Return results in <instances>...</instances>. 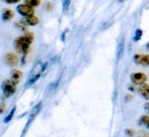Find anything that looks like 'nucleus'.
<instances>
[{"mask_svg":"<svg viewBox=\"0 0 149 137\" xmlns=\"http://www.w3.org/2000/svg\"><path fill=\"white\" fill-rule=\"evenodd\" d=\"M14 47L16 51L18 54H22V55H27L30 50H31V45L30 43L26 40V38L24 36H21V37H17L14 40Z\"/></svg>","mask_w":149,"mask_h":137,"instance_id":"f257e3e1","label":"nucleus"},{"mask_svg":"<svg viewBox=\"0 0 149 137\" xmlns=\"http://www.w3.org/2000/svg\"><path fill=\"white\" fill-rule=\"evenodd\" d=\"M2 90H3L4 97L8 98L15 94L17 91L16 85L14 84L10 79H7V80H4L2 84Z\"/></svg>","mask_w":149,"mask_h":137,"instance_id":"f03ea898","label":"nucleus"},{"mask_svg":"<svg viewBox=\"0 0 149 137\" xmlns=\"http://www.w3.org/2000/svg\"><path fill=\"white\" fill-rule=\"evenodd\" d=\"M41 108H42V102H41L32 108V111H31V113H30V115H29V117H28L27 124H26V127L24 128L23 132H22V136L26 133V131L28 130V128L30 127V125L32 123V121H34V119L37 117V116L38 115V113L41 111Z\"/></svg>","mask_w":149,"mask_h":137,"instance_id":"7ed1b4c3","label":"nucleus"},{"mask_svg":"<svg viewBox=\"0 0 149 137\" xmlns=\"http://www.w3.org/2000/svg\"><path fill=\"white\" fill-rule=\"evenodd\" d=\"M147 79V75L143 72H134L130 74V80L134 85H143Z\"/></svg>","mask_w":149,"mask_h":137,"instance_id":"20e7f679","label":"nucleus"},{"mask_svg":"<svg viewBox=\"0 0 149 137\" xmlns=\"http://www.w3.org/2000/svg\"><path fill=\"white\" fill-rule=\"evenodd\" d=\"M133 60L138 65H142L143 67L149 66V55L148 54H136L133 55Z\"/></svg>","mask_w":149,"mask_h":137,"instance_id":"39448f33","label":"nucleus"},{"mask_svg":"<svg viewBox=\"0 0 149 137\" xmlns=\"http://www.w3.org/2000/svg\"><path fill=\"white\" fill-rule=\"evenodd\" d=\"M17 12L21 16L24 17H27L33 15L35 10H34V8L27 5L26 3H23V4H19V5L17 7Z\"/></svg>","mask_w":149,"mask_h":137,"instance_id":"423d86ee","label":"nucleus"},{"mask_svg":"<svg viewBox=\"0 0 149 137\" xmlns=\"http://www.w3.org/2000/svg\"><path fill=\"white\" fill-rule=\"evenodd\" d=\"M6 64L9 66V67H16L17 65L19 63V59L17 57L16 54L12 52H8L4 56Z\"/></svg>","mask_w":149,"mask_h":137,"instance_id":"0eeeda50","label":"nucleus"},{"mask_svg":"<svg viewBox=\"0 0 149 137\" xmlns=\"http://www.w3.org/2000/svg\"><path fill=\"white\" fill-rule=\"evenodd\" d=\"M22 77V73L20 70L14 68V69H13L11 71L10 80L15 85H17L20 83Z\"/></svg>","mask_w":149,"mask_h":137,"instance_id":"6e6552de","label":"nucleus"},{"mask_svg":"<svg viewBox=\"0 0 149 137\" xmlns=\"http://www.w3.org/2000/svg\"><path fill=\"white\" fill-rule=\"evenodd\" d=\"M139 91L141 96L145 100H149V84H143V85H141Z\"/></svg>","mask_w":149,"mask_h":137,"instance_id":"1a4fd4ad","label":"nucleus"},{"mask_svg":"<svg viewBox=\"0 0 149 137\" xmlns=\"http://www.w3.org/2000/svg\"><path fill=\"white\" fill-rule=\"evenodd\" d=\"M22 21L25 22V24L27 26H36L39 23V18L37 17L32 15V16L27 17H25Z\"/></svg>","mask_w":149,"mask_h":137,"instance_id":"9d476101","label":"nucleus"},{"mask_svg":"<svg viewBox=\"0 0 149 137\" xmlns=\"http://www.w3.org/2000/svg\"><path fill=\"white\" fill-rule=\"evenodd\" d=\"M123 52H124V41H123V39H122L119 41V42L118 44L117 53H116L117 60H120L122 59Z\"/></svg>","mask_w":149,"mask_h":137,"instance_id":"9b49d317","label":"nucleus"},{"mask_svg":"<svg viewBox=\"0 0 149 137\" xmlns=\"http://www.w3.org/2000/svg\"><path fill=\"white\" fill-rule=\"evenodd\" d=\"M13 17H14V12L11 9H5L2 13L1 18H2L3 21H10L11 19H13Z\"/></svg>","mask_w":149,"mask_h":137,"instance_id":"f8f14e48","label":"nucleus"},{"mask_svg":"<svg viewBox=\"0 0 149 137\" xmlns=\"http://www.w3.org/2000/svg\"><path fill=\"white\" fill-rule=\"evenodd\" d=\"M16 110H17L16 106L13 107V108H12V109L10 110L9 113H8V116H6L5 118H4V120H3V123H5V124H8V123H9V122H10L12 120H13V116H14V115H15Z\"/></svg>","mask_w":149,"mask_h":137,"instance_id":"ddd939ff","label":"nucleus"},{"mask_svg":"<svg viewBox=\"0 0 149 137\" xmlns=\"http://www.w3.org/2000/svg\"><path fill=\"white\" fill-rule=\"evenodd\" d=\"M143 32L142 29L140 28H138L135 30L134 32V34H133V41L134 42H139L141 39H142V37H143Z\"/></svg>","mask_w":149,"mask_h":137,"instance_id":"4468645a","label":"nucleus"},{"mask_svg":"<svg viewBox=\"0 0 149 137\" xmlns=\"http://www.w3.org/2000/svg\"><path fill=\"white\" fill-rule=\"evenodd\" d=\"M139 125H144L149 130V116L148 115H144L141 116L139 121Z\"/></svg>","mask_w":149,"mask_h":137,"instance_id":"2eb2a0df","label":"nucleus"},{"mask_svg":"<svg viewBox=\"0 0 149 137\" xmlns=\"http://www.w3.org/2000/svg\"><path fill=\"white\" fill-rule=\"evenodd\" d=\"M25 3L32 8H37L41 5V0H24Z\"/></svg>","mask_w":149,"mask_h":137,"instance_id":"dca6fc26","label":"nucleus"},{"mask_svg":"<svg viewBox=\"0 0 149 137\" xmlns=\"http://www.w3.org/2000/svg\"><path fill=\"white\" fill-rule=\"evenodd\" d=\"M70 3L71 0H62V12L64 13H66L69 11Z\"/></svg>","mask_w":149,"mask_h":137,"instance_id":"f3484780","label":"nucleus"},{"mask_svg":"<svg viewBox=\"0 0 149 137\" xmlns=\"http://www.w3.org/2000/svg\"><path fill=\"white\" fill-rule=\"evenodd\" d=\"M41 75H42V72L40 71L38 74H35L34 76H32L31 79L28 80V82H27V85H32L33 84H35L36 82H37L38 79H40V77H41Z\"/></svg>","mask_w":149,"mask_h":137,"instance_id":"a211bd4d","label":"nucleus"},{"mask_svg":"<svg viewBox=\"0 0 149 137\" xmlns=\"http://www.w3.org/2000/svg\"><path fill=\"white\" fill-rule=\"evenodd\" d=\"M15 26H16L17 28H19L20 30L23 31V32L27 31V25L25 24V22L23 21H17V22H15Z\"/></svg>","mask_w":149,"mask_h":137,"instance_id":"6ab92c4d","label":"nucleus"},{"mask_svg":"<svg viewBox=\"0 0 149 137\" xmlns=\"http://www.w3.org/2000/svg\"><path fill=\"white\" fill-rule=\"evenodd\" d=\"M125 134L130 137L133 136L134 131H133V130H131V129H126V130H125Z\"/></svg>","mask_w":149,"mask_h":137,"instance_id":"aec40b11","label":"nucleus"},{"mask_svg":"<svg viewBox=\"0 0 149 137\" xmlns=\"http://www.w3.org/2000/svg\"><path fill=\"white\" fill-rule=\"evenodd\" d=\"M5 3H8V4H14V3H19L21 0H3Z\"/></svg>","mask_w":149,"mask_h":137,"instance_id":"412c9836","label":"nucleus"},{"mask_svg":"<svg viewBox=\"0 0 149 137\" xmlns=\"http://www.w3.org/2000/svg\"><path fill=\"white\" fill-rule=\"evenodd\" d=\"M143 108L145 111L147 112V114L149 115V102H147L146 103H144L143 104Z\"/></svg>","mask_w":149,"mask_h":137,"instance_id":"4be33fe9","label":"nucleus"},{"mask_svg":"<svg viewBox=\"0 0 149 137\" xmlns=\"http://www.w3.org/2000/svg\"><path fill=\"white\" fill-rule=\"evenodd\" d=\"M139 137H149V134L144 131H141L139 132Z\"/></svg>","mask_w":149,"mask_h":137,"instance_id":"5701e85b","label":"nucleus"},{"mask_svg":"<svg viewBox=\"0 0 149 137\" xmlns=\"http://www.w3.org/2000/svg\"><path fill=\"white\" fill-rule=\"evenodd\" d=\"M59 84V82L58 81H56V82H54L52 83V84H50V89H56Z\"/></svg>","mask_w":149,"mask_h":137,"instance_id":"b1692460","label":"nucleus"},{"mask_svg":"<svg viewBox=\"0 0 149 137\" xmlns=\"http://www.w3.org/2000/svg\"><path fill=\"white\" fill-rule=\"evenodd\" d=\"M128 89V91H130L131 93H134V92L136 91V87H135V85L133 84V85H132V86H129Z\"/></svg>","mask_w":149,"mask_h":137,"instance_id":"393cba45","label":"nucleus"},{"mask_svg":"<svg viewBox=\"0 0 149 137\" xmlns=\"http://www.w3.org/2000/svg\"><path fill=\"white\" fill-rule=\"evenodd\" d=\"M47 64H48L47 62H46V63H44L42 65V68H41V72H42V73L44 72V70L47 68Z\"/></svg>","mask_w":149,"mask_h":137,"instance_id":"a878e982","label":"nucleus"},{"mask_svg":"<svg viewBox=\"0 0 149 137\" xmlns=\"http://www.w3.org/2000/svg\"><path fill=\"white\" fill-rule=\"evenodd\" d=\"M65 34H66V33H65V32L61 34V41H62V42H64L65 39Z\"/></svg>","mask_w":149,"mask_h":137,"instance_id":"bb28decb","label":"nucleus"},{"mask_svg":"<svg viewBox=\"0 0 149 137\" xmlns=\"http://www.w3.org/2000/svg\"><path fill=\"white\" fill-rule=\"evenodd\" d=\"M52 4L51 3H47V8L48 10H51V9L52 8Z\"/></svg>","mask_w":149,"mask_h":137,"instance_id":"cd10ccee","label":"nucleus"},{"mask_svg":"<svg viewBox=\"0 0 149 137\" xmlns=\"http://www.w3.org/2000/svg\"><path fill=\"white\" fill-rule=\"evenodd\" d=\"M146 48H147L148 50H149V42L146 44Z\"/></svg>","mask_w":149,"mask_h":137,"instance_id":"c85d7f7f","label":"nucleus"},{"mask_svg":"<svg viewBox=\"0 0 149 137\" xmlns=\"http://www.w3.org/2000/svg\"><path fill=\"white\" fill-rule=\"evenodd\" d=\"M118 2H123V0H118Z\"/></svg>","mask_w":149,"mask_h":137,"instance_id":"c756f323","label":"nucleus"}]
</instances>
